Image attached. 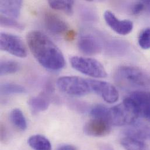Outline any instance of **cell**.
<instances>
[{
	"mask_svg": "<svg viewBox=\"0 0 150 150\" xmlns=\"http://www.w3.org/2000/svg\"><path fill=\"white\" fill-rule=\"evenodd\" d=\"M99 150H114V149L110 146L108 144H101L99 147Z\"/></svg>",
	"mask_w": 150,
	"mask_h": 150,
	"instance_id": "obj_30",
	"label": "cell"
},
{
	"mask_svg": "<svg viewBox=\"0 0 150 150\" xmlns=\"http://www.w3.org/2000/svg\"><path fill=\"white\" fill-rule=\"evenodd\" d=\"M116 82L123 87L146 88L150 86V76L138 67L122 66L115 74Z\"/></svg>",
	"mask_w": 150,
	"mask_h": 150,
	"instance_id": "obj_3",
	"label": "cell"
},
{
	"mask_svg": "<svg viewBox=\"0 0 150 150\" xmlns=\"http://www.w3.org/2000/svg\"><path fill=\"white\" fill-rule=\"evenodd\" d=\"M57 150H76V149L73 146L69 145V144H65L59 147Z\"/></svg>",
	"mask_w": 150,
	"mask_h": 150,
	"instance_id": "obj_29",
	"label": "cell"
},
{
	"mask_svg": "<svg viewBox=\"0 0 150 150\" xmlns=\"http://www.w3.org/2000/svg\"><path fill=\"white\" fill-rule=\"evenodd\" d=\"M1 25L6 28H11L13 29H16L19 30H22L24 26L22 24L17 22L15 19L4 16L3 15H1Z\"/></svg>",
	"mask_w": 150,
	"mask_h": 150,
	"instance_id": "obj_22",
	"label": "cell"
},
{
	"mask_svg": "<svg viewBox=\"0 0 150 150\" xmlns=\"http://www.w3.org/2000/svg\"><path fill=\"white\" fill-rule=\"evenodd\" d=\"M126 47V46L123 43V42L115 40L111 41L108 43L106 49L108 52L110 53H116V54H121L124 52L125 49Z\"/></svg>",
	"mask_w": 150,
	"mask_h": 150,
	"instance_id": "obj_23",
	"label": "cell"
},
{
	"mask_svg": "<svg viewBox=\"0 0 150 150\" xmlns=\"http://www.w3.org/2000/svg\"><path fill=\"white\" fill-rule=\"evenodd\" d=\"M19 64L13 60H2L0 64V74L1 76L15 73L19 70Z\"/></svg>",
	"mask_w": 150,
	"mask_h": 150,
	"instance_id": "obj_19",
	"label": "cell"
},
{
	"mask_svg": "<svg viewBox=\"0 0 150 150\" xmlns=\"http://www.w3.org/2000/svg\"><path fill=\"white\" fill-rule=\"evenodd\" d=\"M140 116L138 106L129 96L124 99L123 103L109 108L108 120L110 125L123 126L135 124Z\"/></svg>",
	"mask_w": 150,
	"mask_h": 150,
	"instance_id": "obj_2",
	"label": "cell"
},
{
	"mask_svg": "<svg viewBox=\"0 0 150 150\" xmlns=\"http://www.w3.org/2000/svg\"><path fill=\"white\" fill-rule=\"evenodd\" d=\"M102 46L99 38L90 33L81 35L78 42L79 50L88 56H93L100 53Z\"/></svg>",
	"mask_w": 150,
	"mask_h": 150,
	"instance_id": "obj_8",
	"label": "cell"
},
{
	"mask_svg": "<svg viewBox=\"0 0 150 150\" xmlns=\"http://www.w3.org/2000/svg\"><path fill=\"white\" fill-rule=\"evenodd\" d=\"M1 50L20 58L27 56V50L23 41L17 36L2 32L0 37Z\"/></svg>",
	"mask_w": 150,
	"mask_h": 150,
	"instance_id": "obj_6",
	"label": "cell"
},
{
	"mask_svg": "<svg viewBox=\"0 0 150 150\" xmlns=\"http://www.w3.org/2000/svg\"><path fill=\"white\" fill-rule=\"evenodd\" d=\"M144 10H145V5L143 1L136 3L132 9V13L134 15H138Z\"/></svg>",
	"mask_w": 150,
	"mask_h": 150,
	"instance_id": "obj_25",
	"label": "cell"
},
{
	"mask_svg": "<svg viewBox=\"0 0 150 150\" xmlns=\"http://www.w3.org/2000/svg\"><path fill=\"white\" fill-rule=\"evenodd\" d=\"M91 91L99 95L107 103L116 102L119 98V92L112 83L99 80L88 79Z\"/></svg>",
	"mask_w": 150,
	"mask_h": 150,
	"instance_id": "obj_7",
	"label": "cell"
},
{
	"mask_svg": "<svg viewBox=\"0 0 150 150\" xmlns=\"http://www.w3.org/2000/svg\"><path fill=\"white\" fill-rule=\"evenodd\" d=\"M26 92L25 88L19 84L12 82H5L1 85V93L3 95L21 94Z\"/></svg>",
	"mask_w": 150,
	"mask_h": 150,
	"instance_id": "obj_18",
	"label": "cell"
},
{
	"mask_svg": "<svg viewBox=\"0 0 150 150\" xmlns=\"http://www.w3.org/2000/svg\"><path fill=\"white\" fill-rule=\"evenodd\" d=\"M108 111L109 108L106 106L102 105H97L91 109L90 114L92 118L103 119L108 122Z\"/></svg>",
	"mask_w": 150,
	"mask_h": 150,
	"instance_id": "obj_21",
	"label": "cell"
},
{
	"mask_svg": "<svg viewBox=\"0 0 150 150\" xmlns=\"http://www.w3.org/2000/svg\"><path fill=\"white\" fill-rule=\"evenodd\" d=\"M26 40L32 55L42 66L52 71L64 67L66 61L62 51L45 34L32 30L28 33Z\"/></svg>",
	"mask_w": 150,
	"mask_h": 150,
	"instance_id": "obj_1",
	"label": "cell"
},
{
	"mask_svg": "<svg viewBox=\"0 0 150 150\" xmlns=\"http://www.w3.org/2000/svg\"><path fill=\"white\" fill-rule=\"evenodd\" d=\"M22 1H1L0 10L2 15L15 19L18 18L22 8Z\"/></svg>",
	"mask_w": 150,
	"mask_h": 150,
	"instance_id": "obj_13",
	"label": "cell"
},
{
	"mask_svg": "<svg viewBox=\"0 0 150 150\" xmlns=\"http://www.w3.org/2000/svg\"><path fill=\"white\" fill-rule=\"evenodd\" d=\"M28 143L33 150H52V144L50 141L42 135L32 136L28 139Z\"/></svg>",
	"mask_w": 150,
	"mask_h": 150,
	"instance_id": "obj_15",
	"label": "cell"
},
{
	"mask_svg": "<svg viewBox=\"0 0 150 150\" xmlns=\"http://www.w3.org/2000/svg\"><path fill=\"white\" fill-rule=\"evenodd\" d=\"M48 3L54 9L62 11L69 15H72L73 13V1H49Z\"/></svg>",
	"mask_w": 150,
	"mask_h": 150,
	"instance_id": "obj_20",
	"label": "cell"
},
{
	"mask_svg": "<svg viewBox=\"0 0 150 150\" xmlns=\"http://www.w3.org/2000/svg\"><path fill=\"white\" fill-rule=\"evenodd\" d=\"M72 67L81 73L97 78H104L108 76L103 66L92 58L74 56L70 59Z\"/></svg>",
	"mask_w": 150,
	"mask_h": 150,
	"instance_id": "obj_4",
	"label": "cell"
},
{
	"mask_svg": "<svg viewBox=\"0 0 150 150\" xmlns=\"http://www.w3.org/2000/svg\"><path fill=\"white\" fill-rule=\"evenodd\" d=\"M145 5V10H147L150 13V1H143Z\"/></svg>",
	"mask_w": 150,
	"mask_h": 150,
	"instance_id": "obj_31",
	"label": "cell"
},
{
	"mask_svg": "<svg viewBox=\"0 0 150 150\" xmlns=\"http://www.w3.org/2000/svg\"><path fill=\"white\" fill-rule=\"evenodd\" d=\"M140 115L150 122V104L144 106L140 109Z\"/></svg>",
	"mask_w": 150,
	"mask_h": 150,
	"instance_id": "obj_26",
	"label": "cell"
},
{
	"mask_svg": "<svg viewBox=\"0 0 150 150\" xmlns=\"http://www.w3.org/2000/svg\"><path fill=\"white\" fill-rule=\"evenodd\" d=\"M44 22L46 28L54 34H65L69 29L68 24L64 19L51 12L45 13Z\"/></svg>",
	"mask_w": 150,
	"mask_h": 150,
	"instance_id": "obj_11",
	"label": "cell"
},
{
	"mask_svg": "<svg viewBox=\"0 0 150 150\" xmlns=\"http://www.w3.org/2000/svg\"><path fill=\"white\" fill-rule=\"evenodd\" d=\"M110 125L107 121L97 118H92L84 126V132L86 134L93 137L105 136L111 130Z\"/></svg>",
	"mask_w": 150,
	"mask_h": 150,
	"instance_id": "obj_10",
	"label": "cell"
},
{
	"mask_svg": "<svg viewBox=\"0 0 150 150\" xmlns=\"http://www.w3.org/2000/svg\"><path fill=\"white\" fill-rule=\"evenodd\" d=\"M125 134L126 136L144 141L150 139V129L143 125H136L127 129Z\"/></svg>",
	"mask_w": 150,
	"mask_h": 150,
	"instance_id": "obj_14",
	"label": "cell"
},
{
	"mask_svg": "<svg viewBox=\"0 0 150 150\" xmlns=\"http://www.w3.org/2000/svg\"><path fill=\"white\" fill-rule=\"evenodd\" d=\"M28 105L33 114H38L47 110L50 105V99L47 93L43 92L34 96L28 100Z\"/></svg>",
	"mask_w": 150,
	"mask_h": 150,
	"instance_id": "obj_12",
	"label": "cell"
},
{
	"mask_svg": "<svg viewBox=\"0 0 150 150\" xmlns=\"http://www.w3.org/2000/svg\"><path fill=\"white\" fill-rule=\"evenodd\" d=\"M9 119L12 124L19 130L25 131L26 129L27 122L21 109H13L10 113Z\"/></svg>",
	"mask_w": 150,
	"mask_h": 150,
	"instance_id": "obj_17",
	"label": "cell"
},
{
	"mask_svg": "<svg viewBox=\"0 0 150 150\" xmlns=\"http://www.w3.org/2000/svg\"><path fill=\"white\" fill-rule=\"evenodd\" d=\"M120 143L126 150H150L144 141L130 137L126 136L122 139Z\"/></svg>",
	"mask_w": 150,
	"mask_h": 150,
	"instance_id": "obj_16",
	"label": "cell"
},
{
	"mask_svg": "<svg viewBox=\"0 0 150 150\" xmlns=\"http://www.w3.org/2000/svg\"><path fill=\"white\" fill-rule=\"evenodd\" d=\"M139 44L144 50L150 49V28L144 29L139 37Z\"/></svg>",
	"mask_w": 150,
	"mask_h": 150,
	"instance_id": "obj_24",
	"label": "cell"
},
{
	"mask_svg": "<svg viewBox=\"0 0 150 150\" xmlns=\"http://www.w3.org/2000/svg\"><path fill=\"white\" fill-rule=\"evenodd\" d=\"M58 88L64 93L75 96H82L91 92L88 79L76 76H64L57 81Z\"/></svg>",
	"mask_w": 150,
	"mask_h": 150,
	"instance_id": "obj_5",
	"label": "cell"
},
{
	"mask_svg": "<svg viewBox=\"0 0 150 150\" xmlns=\"http://www.w3.org/2000/svg\"><path fill=\"white\" fill-rule=\"evenodd\" d=\"M104 18L108 25L116 33L121 35L129 34L133 29V23L127 19L120 20L110 11H106Z\"/></svg>",
	"mask_w": 150,
	"mask_h": 150,
	"instance_id": "obj_9",
	"label": "cell"
},
{
	"mask_svg": "<svg viewBox=\"0 0 150 150\" xmlns=\"http://www.w3.org/2000/svg\"><path fill=\"white\" fill-rule=\"evenodd\" d=\"M8 138V133L5 126L1 124V140L2 142L6 141Z\"/></svg>",
	"mask_w": 150,
	"mask_h": 150,
	"instance_id": "obj_28",
	"label": "cell"
},
{
	"mask_svg": "<svg viewBox=\"0 0 150 150\" xmlns=\"http://www.w3.org/2000/svg\"><path fill=\"white\" fill-rule=\"evenodd\" d=\"M76 36V33L74 30H69L65 33V38L68 41H73L74 40Z\"/></svg>",
	"mask_w": 150,
	"mask_h": 150,
	"instance_id": "obj_27",
	"label": "cell"
}]
</instances>
